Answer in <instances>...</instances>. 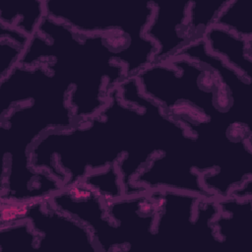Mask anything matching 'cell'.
<instances>
[{"mask_svg":"<svg viewBox=\"0 0 252 252\" xmlns=\"http://www.w3.org/2000/svg\"><path fill=\"white\" fill-rule=\"evenodd\" d=\"M131 54L130 42L122 34H80L45 16L20 65L43 64L69 86L68 102L79 122L98 114L110 92L127 79Z\"/></svg>","mask_w":252,"mask_h":252,"instance_id":"1","label":"cell"},{"mask_svg":"<svg viewBox=\"0 0 252 252\" xmlns=\"http://www.w3.org/2000/svg\"><path fill=\"white\" fill-rule=\"evenodd\" d=\"M38 235L37 251L99 252L91 231L49 200L31 201L25 217Z\"/></svg>","mask_w":252,"mask_h":252,"instance_id":"2","label":"cell"},{"mask_svg":"<svg viewBox=\"0 0 252 252\" xmlns=\"http://www.w3.org/2000/svg\"><path fill=\"white\" fill-rule=\"evenodd\" d=\"M48 200L88 227L99 252L124 250L118 231L107 215L105 202L82 181L63 187Z\"/></svg>","mask_w":252,"mask_h":252,"instance_id":"3","label":"cell"},{"mask_svg":"<svg viewBox=\"0 0 252 252\" xmlns=\"http://www.w3.org/2000/svg\"><path fill=\"white\" fill-rule=\"evenodd\" d=\"M190 1L156 3L145 36L157 47L152 63L165 62L174 57L190 40L187 31Z\"/></svg>","mask_w":252,"mask_h":252,"instance_id":"4","label":"cell"},{"mask_svg":"<svg viewBox=\"0 0 252 252\" xmlns=\"http://www.w3.org/2000/svg\"><path fill=\"white\" fill-rule=\"evenodd\" d=\"M203 39L212 54L252 82V40L242 38L217 25L207 31Z\"/></svg>","mask_w":252,"mask_h":252,"instance_id":"5","label":"cell"},{"mask_svg":"<svg viewBox=\"0 0 252 252\" xmlns=\"http://www.w3.org/2000/svg\"><path fill=\"white\" fill-rule=\"evenodd\" d=\"M0 23L32 37L46 16L45 1L8 2L1 6Z\"/></svg>","mask_w":252,"mask_h":252,"instance_id":"6","label":"cell"},{"mask_svg":"<svg viewBox=\"0 0 252 252\" xmlns=\"http://www.w3.org/2000/svg\"><path fill=\"white\" fill-rule=\"evenodd\" d=\"M228 1H190L187 22L190 42L204 37L207 31L216 24L220 12Z\"/></svg>","mask_w":252,"mask_h":252,"instance_id":"7","label":"cell"},{"mask_svg":"<svg viewBox=\"0 0 252 252\" xmlns=\"http://www.w3.org/2000/svg\"><path fill=\"white\" fill-rule=\"evenodd\" d=\"M0 252H37L38 235L28 220L0 226Z\"/></svg>","mask_w":252,"mask_h":252,"instance_id":"8","label":"cell"},{"mask_svg":"<svg viewBox=\"0 0 252 252\" xmlns=\"http://www.w3.org/2000/svg\"><path fill=\"white\" fill-rule=\"evenodd\" d=\"M215 25L242 38L252 40L249 8L240 0H229L220 12Z\"/></svg>","mask_w":252,"mask_h":252,"instance_id":"9","label":"cell"},{"mask_svg":"<svg viewBox=\"0 0 252 252\" xmlns=\"http://www.w3.org/2000/svg\"><path fill=\"white\" fill-rule=\"evenodd\" d=\"M83 183L93 189L104 202L120 198L125 195L121 177L116 165L93 171L82 180Z\"/></svg>","mask_w":252,"mask_h":252,"instance_id":"10","label":"cell"},{"mask_svg":"<svg viewBox=\"0 0 252 252\" xmlns=\"http://www.w3.org/2000/svg\"><path fill=\"white\" fill-rule=\"evenodd\" d=\"M24 49L6 39H0V80L20 64Z\"/></svg>","mask_w":252,"mask_h":252,"instance_id":"11","label":"cell"},{"mask_svg":"<svg viewBox=\"0 0 252 252\" xmlns=\"http://www.w3.org/2000/svg\"><path fill=\"white\" fill-rule=\"evenodd\" d=\"M0 32H1L0 39H6L8 41H11L12 43L23 48L24 50H26V48L28 47V45L32 39V37L27 35L26 33L14 29V28L3 25L1 23H0Z\"/></svg>","mask_w":252,"mask_h":252,"instance_id":"12","label":"cell"},{"mask_svg":"<svg viewBox=\"0 0 252 252\" xmlns=\"http://www.w3.org/2000/svg\"><path fill=\"white\" fill-rule=\"evenodd\" d=\"M138 107H139V106H138ZM141 109L144 111V113L146 114V116H147V118H148V121H149V124H150V128H151V131H152V136H153V139H154V144H155L156 152H157L156 155H158V154L159 153V149H158L159 143H158V132H157V128H156L155 122H154V120H153L151 114H150L147 110H145V109H143V108H141ZM148 164H149V163H148ZM116 166H117V165H116ZM118 172H119V171H118ZM121 182H122V180H121ZM122 185H123V183H122ZM123 188H124V193H125V195H136V194L143 193V192L145 191L143 187L136 185L134 182H133L131 185H129V186L123 185Z\"/></svg>","mask_w":252,"mask_h":252,"instance_id":"13","label":"cell"}]
</instances>
